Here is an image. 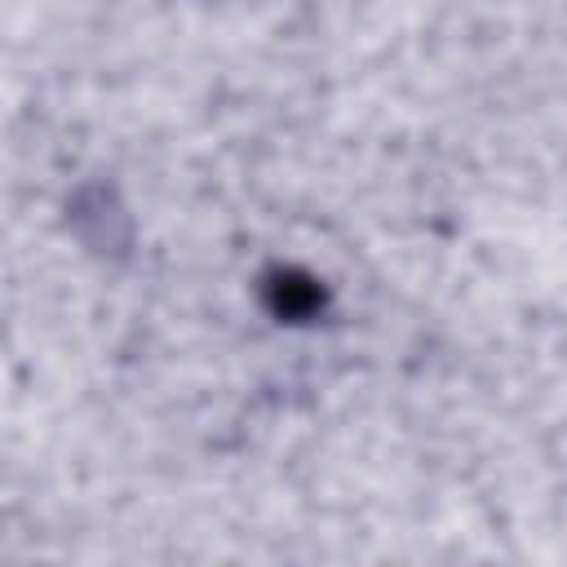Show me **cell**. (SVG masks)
I'll use <instances>...</instances> for the list:
<instances>
[{
    "label": "cell",
    "mask_w": 567,
    "mask_h": 567,
    "mask_svg": "<svg viewBox=\"0 0 567 567\" xmlns=\"http://www.w3.org/2000/svg\"><path fill=\"white\" fill-rule=\"evenodd\" d=\"M266 306L279 319H310L323 306V288L301 270H275L266 284Z\"/></svg>",
    "instance_id": "6da1fadb"
}]
</instances>
